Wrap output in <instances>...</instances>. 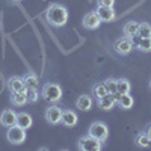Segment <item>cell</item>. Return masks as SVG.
Wrapping results in <instances>:
<instances>
[{
  "mask_svg": "<svg viewBox=\"0 0 151 151\" xmlns=\"http://www.w3.org/2000/svg\"><path fill=\"white\" fill-rule=\"evenodd\" d=\"M150 88H151V80H150Z\"/></svg>",
  "mask_w": 151,
  "mask_h": 151,
  "instance_id": "cell-29",
  "label": "cell"
},
{
  "mask_svg": "<svg viewBox=\"0 0 151 151\" xmlns=\"http://www.w3.org/2000/svg\"><path fill=\"white\" fill-rule=\"evenodd\" d=\"M116 104H118L121 109L129 110V109L133 107V97L130 95V92H129V94H121L119 98H118V101H116Z\"/></svg>",
  "mask_w": 151,
  "mask_h": 151,
  "instance_id": "cell-17",
  "label": "cell"
},
{
  "mask_svg": "<svg viewBox=\"0 0 151 151\" xmlns=\"http://www.w3.org/2000/svg\"><path fill=\"white\" fill-rule=\"evenodd\" d=\"M150 139H148V136L147 133H139L136 136V145L137 147H141V148H148L150 147Z\"/></svg>",
  "mask_w": 151,
  "mask_h": 151,
  "instance_id": "cell-24",
  "label": "cell"
},
{
  "mask_svg": "<svg viewBox=\"0 0 151 151\" xmlns=\"http://www.w3.org/2000/svg\"><path fill=\"white\" fill-rule=\"evenodd\" d=\"M113 50L115 53L124 56V55H129L132 50H133V44H132V40L129 36H122V38H118V40L113 42Z\"/></svg>",
  "mask_w": 151,
  "mask_h": 151,
  "instance_id": "cell-6",
  "label": "cell"
},
{
  "mask_svg": "<svg viewBox=\"0 0 151 151\" xmlns=\"http://www.w3.org/2000/svg\"><path fill=\"white\" fill-rule=\"evenodd\" d=\"M6 137H8V141L11 144H14V145H20L23 144L24 141H26V130L18 127V125H12V127H9L8 133H6Z\"/></svg>",
  "mask_w": 151,
  "mask_h": 151,
  "instance_id": "cell-5",
  "label": "cell"
},
{
  "mask_svg": "<svg viewBox=\"0 0 151 151\" xmlns=\"http://www.w3.org/2000/svg\"><path fill=\"white\" fill-rule=\"evenodd\" d=\"M97 104H98V107L101 109V110H110V109H113V106L116 104V100L113 98L112 94H106L104 97L98 98Z\"/></svg>",
  "mask_w": 151,
  "mask_h": 151,
  "instance_id": "cell-13",
  "label": "cell"
},
{
  "mask_svg": "<svg viewBox=\"0 0 151 151\" xmlns=\"http://www.w3.org/2000/svg\"><path fill=\"white\" fill-rule=\"evenodd\" d=\"M100 24H101V20H100L97 11H92V12H88L83 18V26L89 30H94V29H98Z\"/></svg>",
  "mask_w": 151,
  "mask_h": 151,
  "instance_id": "cell-7",
  "label": "cell"
},
{
  "mask_svg": "<svg viewBox=\"0 0 151 151\" xmlns=\"http://www.w3.org/2000/svg\"><path fill=\"white\" fill-rule=\"evenodd\" d=\"M106 94H109V92H107V89H106L104 83H97V85L92 86V95H94L97 100L101 98V97H104Z\"/></svg>",
  "mask_w": 151,
  "mask_h": 151,
  "instance_id": "cell-22",
  "label": "cell"
},
{
  "mask_svg": "<svg viewBox=\"0 0 151 151\" xmlns=\"http://www.w3.org/2000/svg\"><path fill=\"white\" fill-rule=\"evenodd\" d=\"M26 97H27V101L30 103H35L38 100V89H26Z\"/></svg>",
  "mask_w": 151,
  "mask_h": 151,
  "instance_id": "cell-26",
  "label": "cell"
},
{
  "mask_svg": "<svg viewBox=\"0 0 151 151\" xmlns=\"http://www.w3.org/2000/svg\"><path fill=\"white\" fill-rule=\"evenodd\" d=\"M24 85H26V89H38V85H40V79L38 76L33 73H27L26 76L23 77Z\"/></svg>",
  "mask_w": 151,
  "mask_h": 151,
  "instance_id": "cell-16",
  "label": "cell"
},
{
  "mask_svg": "<svg viewBox=\"0 0 151 151\" xmlns=\"http://www.w3.org/2000/svg\"><path fill=\"white\" fill-rule=\"evenodd\" d=\"M98 6H107V8H113L115 5V0H97Z\"/></svg>",
  "mask_w": 151,
  "mask_h": 151,
  "instance_id": "cell-27",
  "label": "cell"
},
{
  "mask_svg": "<svg viewBox=\"0 0 151 151\" xmlns=\"http://www.w3.org/2000/svg\"><path fill=\"white\" fill-rule=\"evenodd\" d=\"M139 38H151V24L148 23H139V27H137V33Z\"/></svg>",
  "mask_w": 151,
  "mask_h": 151,
  "instance_id": "cell-21",
  "label": "cell"
},
{
  "mask_svg": "<svg viewBox=\"0 0 151 151\" xmlns=\"http://www.w3.org/2000/svg\"><path fill=\"white\" fill-rule=\"evenodd\" d=\"M76 106H77L79 110H83V112H88V110H91L92 107V97L91 95H80L77 98V101H76Z\"/></svg>",
  "mask_w": 151,
  "mask_h": 151,
  "instance_id": "cell-14",
  "label": "cell"
},
{
  "mask_svg": "<svg viewBox=\"0 0 151 151\" xmlns=\"http://www.w3.org/2000/svg\"><path fill=\"white\" fill-rule=\"evenodd\" d=\"M137 27H139V23L137 21H129V23H125L124 24V27H122V32L125 36H133L137 33Z\"/></svg>",
  "mask_w": 151,
  "mask_h": 151,
  "instance_id": "cell-18",
  "label": "cell"
},
{
  "mask_svg": "<svg viewBox=\"0 0 151 151\" xmlns=\"http://www.w3.org/2000/svg\"><path fill=\"white\" fill-rule=\"evenodd\" d=\"M104 86H106V89L109 94H115L116 92V79H107L103 82Z\"/></svg>",
  "mask_w": 151,
  "mask_h": 151,
  "instance_id": "cell-25",
  "label": "cell"
},
{
  "mask_svg": "<svg viewBox=\"0 0 151 151\" xmlns=\"http://www.w3.org/2000/svg\"><path fill=\"white\" fill-rule=\"evenodd\" d=\"M32 122L33 121H32V116L29 115V113H24V112L17 113V125H18V127L27 130V129L32 127Z\"/></svg>",
  "mask_w": 151,
  "mask_h": 151,
  "instance_id": "cell-15",
  "label": "cell"
},
{
  "mask_svg": "<svg viewBox=\"0 0 151 151\" xmlns=\"http://www.w3.org/2000/svg\"><path fill=\"white\" fill-rule=\"evenodd\" d=\"M145 133H147V136H148V139H150V142H151V124L148 125V129H147V132H145Z\"/></svg>",
  "mask_w": 151,
  "mask_h": 151,
  "instance_id": "cell-28",
  "label": "cell"
},
{
  "mask_svg": "<svg viewBox=\"0 0 151 151\" xmlns=\"http://www.w3.org/2000/svg\"><path fill=\"white\" fill-rule=\"evenodd\" d=\"M97 14H98L100 20H101V23H112L113 20L116 18L115 9H113V8H107V6H98Z\"/></svg>",
  "mask_w": 151,
  "mask_h": 151,
  "instance_id": "cell-9",
  "label": "cell"
},
{
  "mask_svg": "<svg viewBox=\"0 0 151 151\" xmlns=\"http://www.w3.org/2000/svg\"><path fill=\"white\" fill-rule=\"evenodd\" d=\"M45 20L55 27L65 26L68 21V9L59 3H52L45 11Z\"/></svg>",
  "mask_w": 151,
  "mask_h": 151,
  "instance_id": "cell-1",
  "label": "cell"
},
{
  "mask_svg": "<svg viewBox=\"0 0 151 151\" xmlns=\"http://www.w3.org/2000/svg\"><path fill=\"white\" fill-rule=\"evenodd\" d=\"M136 48L144 52V53H150L151 52V38H141L137 45H136Z\"/></svg>",
  "mask_w": 151,
  "mask_h": 151,
  "instance_id": "cell-23",
  "label": "cell"
},
{
  "mask_svg": "<svg viewBox=\"0 0 151 151\" xmlns=\"http://www.w3.org/2000/svg\"><path fill=\"white\" fill-rule=\"evenodd\" d=\"M89 134L94 136L95 139H98L100 142H106L107 137H109V129L104 122L95 121L89 125Z\"/></svg>",
  "mask_w": 151,
  "mask_h": 151,
  "instance_id": "cell-4",
  "label": "cell"
},
{
  "mask_svg": "<svg viewBox=\"0 0 151 151\" xmlns=\"http://www.w3.org/2000/svg\"><path fill=\"white\" fill-rule=\"evenodd\" d=\"M60 116H62V109L59 106H50L45 110V119L53 125L60 122Z\"/></svg>",
  "mask_w": 151,
  "mask_h": 151,
  "instance_id": "cell-11",
  "label": "cell"
},
{
  "mask_svg": "<svg viewBox=\"0 0 151 151\" xmlns=\"http://www.w3.org/2000/svg\"><path fill=\"white\" fill-rule=\"evenodd\" d=\"M8 88L12 92H26V85H24L23 77H18V76H14L8 80Z\"/></svg>",
  "mask_w": 151,
  "mask_h": 151,
  "instance_id": "cell-12",
  "label": "cell"
},
{
  "mask_svg": "<svg viewBox=\"0 0 151 151\" xmlns=\"http://www.w3.org/2000/svg\"><path fill=\"white\" fill-rule=\"evenodd\" d=\"M11 101L14 106H24L27 103V97H26V92H14L11 97Z\"/></svg>",
  "mask_w": 151,
  "mask_h": 151,
  "instance_id": "cell-19",
  "label": "cell"
},
{
  "mask_svg": "<svg viewBox=\"0 0 151 151\" xmlns=\"http://www.w3.org/2000/svg\"><path fill=\"white\" fill-rule=\"evenodd\" d=\"M77 147L82 151H100L101 147H103V142H100L98 139H95L94 136H91L89 133H88L86 136H82L79 139Z\"/></svg>",
  "mask_w": 151,
  "mask_h": 151,
  "instance_id": "cell-3",
  "label": "cell"
},
{
  "mask_svg": "<svg viewBox=\"0 0 151 151\" xmlns=\"http://www.w3.org/2000/svg\"><path fill=\"white\" fill-rule=\"evenodd\" d=\"M42 98L48 103H58L62 98V88L58 83H45L42 86Z\"/></svg>",
  "mask_w": 151,
  "mask_h": 151,
  "instance_id": "cell-2",
  "label": "cell"
},
{
  "mask_svg": "<svg viewBox=\"0 0 151 151\" xmlns=\"http://www.w3.org/2000/svg\"><path fill=\"white\" fill-rule=\"evenodd\" d=\"M0 124L5 125V127H12V125L17 124V113L12 110V109H6L2 112V115H0Z\"/></svg>",
  "mask_w": 151,
  "mask_h": 151,
  "instance_id": "cell-10",
  "label": "cell"
},
{
  "mask_svg": "<svg viewBox=\"0 0 151 151\" xmlns=\"http://www.w3.org/2000/svg\"><path fill=\"white\" fill-rule=\"evenodd\" d=\"M132 89V85L127 79H116V92L119 94H129Z\"/></svg>",
  "mask_w": 151,
  "mask_h": 151,
  "instance_id": "cell-20",
  "label": "cell"
},
{
  "mask_svg": "<svg viewBox=\"0 0 151 151\" xmlns=\"http://www.w3.org/2000/svg\"><path fill=\"white\" fill-rule=\"evenodd\" d=\"M79 121V116L77 113L71 109H65L62 110V116H60V122L65 125V127H74L76 124Z\"/></svg>",
  "mask_w": 151,
  "mask_h": 151,
  "instance_id": "cell-8",
  "label": "cell"
}]
</instances>
